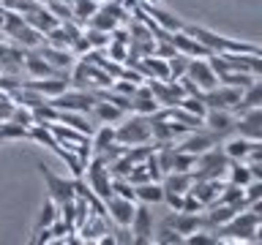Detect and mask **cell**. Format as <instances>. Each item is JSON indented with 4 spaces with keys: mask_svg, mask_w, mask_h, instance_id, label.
Segmentation results:
<instances>
[{
    "mask_svg": "<svg viewBox=\"0 0 262 245\" xmlns=\"http://www.w3.org/2000/svg\"><path fill=\"white\" fill-rule=\"evenodd\" d=\"M115 142L123 147L150 142V117L131 112V117H123L120 126H115Z\"/></svg>",
    "mask_w": 262,
    "mask_h": 245,
    "instance_id": "cell-1",
    "label": "cell"
},
{
    "mask_svg": "<svg viewBox=\"0 0 262 245\" xmlns=\"http://www.w3.org/2000/svg\"><path fill=\"white\" fill-rule=\"evenodd\" d=\"M227 163H229L227 153L221 150L219 144H213V147H208L205 153L196 155V163H194L191 175L200 177V180H210V177H221V180H224Z\"/></svg>",
    "mask_w": 262,
    "mask_h": 245,
    "instance_id": "cell-2",
    "label": "cell"
},
{
    "mask_svg": "<svg viewBox=\"0 0 262 245\" xmlns=\"http://www.w3.org/2000/svg\"><path fill=\"white\" fill-rule=\"evenodd\" d=\"M82 177H85V185H88L101 202L112 196V175H110V166H106L101 158H96V155H93V158L88 161L85 175H82Z\"/></svg>",
    "mask_w": 262,
    "mask_h": 245,
    "instance_id": "cell-3",
    "label": "cell"
},
{
    "mask_svg": "<svg viewBox=\"0 0 262 245\" xmlns=\"http://www.w3.org/2000/svg\"><path fill=\"white\" fill-rule=\"evenodd\" d=\"M47 101L52 104L57 112H90V106L98 101V95L90 93L88 87H79V90L66 87L63 93H57L55 98H47Z\"/></svg>",
    "mask_w": 262,
    "mask_h": 245,
    "instance_id": "cell-4",
    "label": "cell"
},
{
    "mask_svg": "<svg viewBox=\"0 0 262 245\" xmlns=\"http://www.w3.org/2000/svg\"><path fill=\"white\" fill-rule=\"evenodd\" d=\"M38 175L44 177V183H47V191L49 196L57 202V204H66V202H74L77 199V193H74V180H66L63 175H55L52 169L47 166V163H38Z\"/></svg>",
    "mask_w": 262,
    "mask_h": 245,
    "instance_id": "cell-5",
    "label": "cell"
},
{
    "mask_svg": "<svg viewBox=\"0 0 262 245\" xmlns=\"http://www.w3.org/2000/svg\"><path fill=\"white\" fill-rule=\"evenodd\" d=\"M186 77L191 79L194 85L202 90V93H208V90H213V87L219 85V77H216V71L210 68L208 57H188Z\"/></svg>",
    "mask_w": 262,
    "mask_h": 245,
    "instance_id": "cell-6",
    "label": "cell"
},
{
    "mask_svg": "<svg viewBox=\"0 0 262 245\" xmlns=\"http://www.w3.org/2000/svg\"><path fill=\"white\" fill-rule=\"evenodd\" d=\"M131 234H134V242L142 245V242H153V212H150V204H142L139 202L134 207V218H131Z\"/></svg>",
    "mask_w": 262,
    "mask_h": 245,
    "instance_id": "cell-7",
    "label": "cell"
},
{
    "mask_svg": "<svg viewBox=\"0 0 262 245\" xmlns=\"http://www.w3.org/2000/svg\"><path fill=\"white\" fill-rule=\"evenodd\" d=\"M134 207H137L134 199H126V196H118V193H112L110 199H104L106 218H112L118 226H128L131 224V218H134Z\"/></svg>",
    "mask_w": 262,
    "mask_h": 245,
    "instance_id": "cell-8",
    "label": "cell"
},
{
    "mask_svg": "<svg viewBox=\"0 0 262 245\" xmlns=\"http://www.w3.org/2000/svg\"><path fill=\"white\" fill-rule=\"evenodd\" d=\"M36 52L44 57V60L52 65L57 74H69L71 65L77 63V55L71 52V49H63V46H52V44H41Z\"/></svg>",
    "mask_w": 262,
    "mask_h": 245,
    "instance_id": "cell-9",
    "label": "cell"
},
{
    "mask_svg": "<svg viewBox=\"0 0 262 245\" xmlns=\"http://www.w3.org/2000/svg\"><path fill=\"white\" fill-rule=\"evenodd\" d=\"M213 144H219V136H216V134L194 128V131H188V134H183V139H180L175 147H178V150H183V153L200 155V153H205V150H208V147H213Z\"/></svg>",
    "mask_w": 262,
    "mask_h": 245,
    "instance_id": "cell-10",
    "label": "cell"
},
{
    "mask_svg": "<svg viewBox=\"0 0 262 245\" xmlns=\"http://www.w3.org/2000/svg\"><path fill=\"white\" fill-rule=\"evenodd\" d=\"M235 131L246 139H262V106L235 114Z\"/></svg>",
    "mask_w": 262,
    "mask_h": 245,
    "instance_id": "cell-11",
    "label": "cell"
},
{
    "mask_svg": "<svg viewBox=\"0 0 262 245\" xmlns=\"http://www.w3.org/2000/svg\"><path fill=\"white\" fill-rule=\"evenodd\" d=\"M164 224H169L180 237L191 234V232H196V229H208V224H205V215H202V212H183V210H175L167 220H164Z\"/></svg>",
    "mask_w": 262,
    "mask_h": 245,
    "instance_id": "cell-12",
    "label": "cell"
},
{
    "mask_svg": "<svg viewBox=\"0 0 262 245\" xmlns=\"http://www.w3.org/2000/svg\"><path fill=\"white\" fill-rule=\"evenodd\" d=\"M169 41H172V46H175L180 55H186V57H210L213 55L208 46L200 44L194 36H188L183 28L175 30V33H169Z\"/></svg>",
    "mask_w": 262,
    "mask_h": 245,
    "instance_id": "cell-13",
    "label": "cell"
},
{
    "mask_svg": "<svg viewBox=\"0 0 262 245\" xmlns=\"http://www.w3.org/2000/svg\"><path fill=\"white\" fill-rule=\"evenodd\" d=\"M202 126H208L210 134L224 136L229 131H235V114L229 109H210L208 106V112H205V117H202Z\"/></svg>",
    "mask_w": 262,
    "mask_h": 245,
    "instance_id": "cell-14",
    "label": "cell"
},
{
    "mask_svg": "<svg viewBox=\"0 0 262 245\" xmlns=\"http://www.w3.org/2000/svg\"><path fill=\"white\" fill-rule=\"evenodd\" d=\"M25 87L36 90L38 95L44 98H55L57 93H63L66 87H69V77L66 74H57V77H44V79H30V82H22Z\"/></svg>",
    "mask_w": 262,
    "mask_h": 245,
    "instance_id": "cell-15",
    "label": "cell"
},
{
    "mask_svg": "<svg viewBox=\"0 0 262 245\" xmlns=\"http://www.w3.org/2000/svg\"><path fill=\"white\" fill-rule=\"evenodd\" d=\"M257 147H262V139H246V136H232L227 144H221V150L227 153L229 161H246L251 155V150H257Z\"/></svg>",
    "mask_w": 262,
    "mask_h": 245,
    "instance_id": "cell-16",
    "label": "cell"
},
{
    "mask_svg": "<svg viewBox=\"0 0 262 245\" xmlns=\"http://www.w3.org/2000/svg\"><path fill=\"white\" fill-rule=\"evenodd\" d=\"M88 114H93V122L96 126H101V122H110V126H115L118 120L126 117V112L120 109V106H115L110 101H104V98H98V101L90 106V112Z\"/></svg>",
    "mask_w": 262,
    "mask_h": 245,
    "instance_id": "cell-17",
    "label": "cell"
},
{
    "mask_svg": "<svg viewBox=\"0 0 262 245\" xmlns=\"http://www.w3.org/2000/svg\"><path fill=\"white\" fill-rule=\"evenodd\" d=\"M25 22L33 24V28H36L38 33H44V36H47L52 28H57V24H60V19H57V16H52V11H49L47 6H36L30 14H25Z\"/></svg>",
    "mask_w": 262,
    "mask_h": 245,
    "instance_id": "cell-18",
    "label": "cell"
},
{
    "mask_svg": "<svg viewBox=\"0 0 262 245\" xmlns=\"http://www.w3.org/2000/svg\"><path fill=\"white\" fill-rule=\"evenodd\" d=\"M134 199L142 202V204H161L164 202V188H161V180H147V183H139L134 185Z\"/></svg>",
    "mask_w": 262,
    "mask_h": 245,
    "instance_id": "cell-19",
    "label": "cell"
},
{
    "mask_svg": "<svg viewBox=\"0 0 262 245\" xmlns=\"http://www.w3.org/2000/svg\"><path fill=\"white\" fill-rule=\"evenodd\" d=\"M191 183H194L191 172H167V175L161 177V188L167 193H188Z\"/></svg>",
    "mask_w": 262,
    "mask_h": 245,
    "instance_id": "cell-20",
    "label": "cell"
},
{
    "mask_svg": "<svg viewBox=\"0 0 262 245\" xmlns=\"http://www.w3.org/2000/svg\"><path fill=\"white\" fill-rule=\"evenodd\" d=\"M11 38H14V44H16V46H22V49H25V52H28V49H38L41 44H44V33H38V30L33 28V24H28V22H25Z\"/></svg>",
    "mask_w": 262,
    "mask_h": 245,
    "instance_id": "cell-21",
    "label": "cell"
},
{
    "mask_svg": "<svg viewBox=\"0 0 262 245\" xmlns=\"http://www.w3.org/2000/svg\"><path fill=\"white\" fill-rule=\"evenodd\" d=\"M60 215V207H57V202L52 199V196H47L44 204H41L38 215H36V224H33V232H38V229H49L55 224V218Z\"/></svg>",
    "mask_w": 262,
    "mask_h": 245,
    "instance_id": "cell-22",
    "label": "cell"
},
{
    "mask_svg": "<svg viewBox=\"0 0 262 245\" xmlns=\"http://www.w3.org/2000/svg\"><path fill=\"white\" fill-rule=\"evenodd\" d=\"M90 144H93V155L96 153H104L110 144H115V126H110V122L96 126V131L90 134Z\"/></svg>",
    "mask_w": 262,
    "mask_h": 245,
    "instance_id": "cell-23",
    "label": "cell"
},
{
    "mask_svg": "<svg viewBox=\"0 0 262 245\" xmlns=\"http://www.w3.org/2000/svg\"><path fill=\"white\" fill-rule=\"evenodd\" d=\"M224 180L227 183H232V185H246V183H251V169L246 166V161H229L227 163V172H224Z\"/></svg>",
    "mask_w": 262,
    "mask_h": 245,
    "instance_id": "cell-24",
    "label": "cell"
},
{
    "mask_svg": "<svg viewBox=\"0 0 262 245\" xmlns=\"http://www.w3.org/2000/svg\"><path fill=\"white\" fill-rule=\"evenodd\" d=\"M55 155H60V161L66 163V166H69V172H71V177H82V175H85V166H88V163L82 161V158H79L77 153L66 150V147L60 144V147H57V150H55Z\"/></svg>",
    "mask_w": 262,
    "mask_h": 245,
    "instance_id": "cell-25",
    "label": "cell"
},
{
    "mask_svg": "<svg viewBox=\"0 0 262 245\" xmlns=\"http://www.w3.org/2000/svg\"><path fill=\"white\" fill-rule=\"evenodd\" d=\"M82 36H85L90 49H106V44L112 41V33L98 30V28H85V30H82Z\"/></svg>",
    "mask_w": 262,
    "mask_h": 245,
    "instance_id": "cell-26",
    "label": "cell"
},
{
    "mask_svg": "<svg viewBox=\"0 0 262 245\" xmlns=\"http://www.w3.org/2000/svg\"><path fill=\"white\" fill-rule=\"evenodd\" d=\"M178 106H183L186 112H191V114H196V117H205V112H208V104L202 101V95H183L178 101Z\"/></svg>",
    "mask_w": 262,
    "mask_h": 245,
    "instance_id": "cell-27",
    "label": "cell"
},
{
    "mask_svg": "<svg viewBox=\"0 0 262 245\" xmlns=\"http://www.w3.org/2000/svg\"><path fill=\"white\" fill-rule=\"evenodd\" d=\"M153 242H159V245H180V242H183V237H180L169 224H161L159 232H153Z\"/></svg>",
    "mask_w": 262,
    "mask_h": 245,
    "instance_id": "cell-28",
    "label": "cell"
},
{
    "mask_svg": "<svg viewBox=\"0 0 262 245\" xmlns=\"http://www.w3.org/2000/svg\"><path fill=\"white\" fill-rule=\"evenodd\" d=\"M186 68H188V57H186V55L175 52L172 57H167V71H169V79H180V77L186 74Z\"/></svg>",
    "mask_w": 262,
    "mask_h": 245,
    "instance_id": "cell-29",
    "label": "cell"
},
{
    "mask_svg": "<svg viewBox=\"0 0 262 245\" xmlns=\"http://www.w3.org/2000/svg\"><path fill=\"white\" fill-rule=\"evenodd\" d=\"M98 8L96 0H71V11H74V19H79V22H85L90 14H93Z\"/></svg>",
    "mask_w": 262,
    "mask_h": 245,
    "instance_id": "cell-30",
    "label": "cell"
},
{
    "mask_svg": "<svg viewBox=\"0 0 262 245\" xmlns=\"http://www.w3.org/2000/svg\"><path fill=\"white\" fill-rule=\"evenodd\" d=\"M47 8H49V11H52V16H57L60 22L74 19V11H71V3H69V0H49Z\"/></svg>",
    "mask_w": 262,
    "mask_h": 245,
    "instance_id": "cell-31",
    "label": "cell"
},
{
    "mask_svg": "<svg viewBox=\"0 0 262 245\" xmlns=\"http://www.w3.org/2000/svg\"><path fill=\"white\" fill-rule=\"evenodd\" d=\"M112 242H134V234H131V229H128V226H118V224H115Z\"/></svg>",
    "mask_w": 262,
    "mask_h": 245,
    "instance_id": "cell-32",
    "label": "cell"
},
{
    "mask_svg": "<svg viewBox=\"0 0 262 245\" xmlns=\"http://www.w3.org/2000/svg\"><path fill=\"white\" fill-rule=\"evenodd\" d=\"M3 16H6V8L0 6V24H3Z\"/></svg>",
    "mask_w": 262,
    "mask_h": 245,
    "instance_id": "cell-33",
    "label": "cell"
},
{
    "mask_svg": "<svg viewBox=\"0 0 262 245\" xmlns=\"http://www.w3.org/2000/svg\"><path fill=\"white\" fill-rule=\"evenodd\" d=\"M96 3H104V0H96Z\"/></svg>",
    "mask_w": 262,
    "mask_h": 245,
    "instance_id": "cell-34",
    "label": "cell"
}]
</instances>
